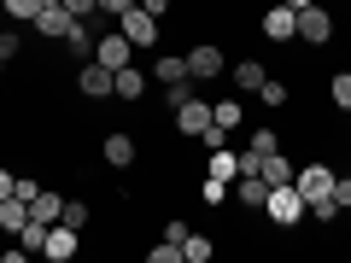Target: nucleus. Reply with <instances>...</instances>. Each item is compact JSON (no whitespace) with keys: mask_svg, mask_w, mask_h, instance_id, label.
Segmentation results:
<instances>
[{"mask_svg":"<svg viewBox=\"0 0 351 263\" xmlns=\"http://www.w3.org/2000/svg\"><path fill=\"white\" fill-rule=\"evenodd\" d=\"M0 12L12 18V24H36V12H41V0H6Z\"/></svg>","mask_w":351,"mask_h":263,"instance_id":"22","label":"nucleus"},{"mask_svg":"<svg viewBox=\"0 0 351 263\" xmlns=\"http://www.w3.org/2000/svg\"><path fill=\"white\" fill-rule=\"evenodd\" d=\"M211 251H217V240H205V234L182 240V258H188V263H211Z\"/></svg>","mask_w":351,"mask_h":263,"instance_id":"20","label":"nucleus"},{"mask_svg":"<svg viewBox=\"0 0 351 263\" xmlns=\"http://www.w3.org/2000/svg\"><path fill=\"white\" fill-rule=\"evenodd\" d=\"M141 6H147L152 18H164V12H170V0H141Z\"/></svg>","mask_w":351,"mask_h":263,"instance_id":"38","label":"nucleus"},{"mask_svg":"<svg viewBox=\"0 0 351 263\" xmlns=\"http://www.w3.org/2000/svg\"><path fill=\"white\" fill-rule=\"evenodd\" d=\"M293 188H299V199L311 205V199H322V193H334V170H328V164H304V170L293 175Z\"/></svg>","mask_w":351,"mask_h":263,"instance_id":"4","label":"nucleus"},{"mask_svg":"<svg viewBox=\"0 0 351 263\" xmlns=\"http://www.w3.org/2000/svg\"><path fill=\"white\" fill-rule=\"evenodd\" d=\"M205 123H211V105H205L199 94L176 105V129H182V135H193V140H199V129H205Z\"/></svg>","mask_w":351,"mask_h":263,"instance_id":"10","label":"nucleus"},{"mask_svg":"<svg viewBox=\"0 0 351 263\" xmlns=\"http://www.w3.org/2000/svg\"><path fill=\"white\" fill-rule=\"evenodd\" d=\"M106 164H112V170H129V164H135V140L129 135H106Z\"/></svg>","mask_w":351,"mask_h":263,"instance_id":"15","label":"nucleus"},{"mask_svg":"<svg viewBox=\"0 0 351 263\" xmlns=\"http://www.w3.org/2000/svg\"><path fill=\"white\" fill-rule=\"evenodd\" d=\"M293 175H299V170H293L281 152H269V158H263V181H269V188H276V181H293Z\"/></svg>","mask_w":351,"mask_h":263,"instance_id":"21","label":"nucleus"},{"mask_svg":"<svg viewBox=\"0 0 351 263\" xmlns=\"http://www.w3.org/2000/svg\"><path fill=\"white\" fill-rule=\"evenodd\" d=\"M12 193H18V175H12V170H0V199H12Z\"/></svg>","mask_w":351,"mask_h":263,"instance_id":"36","label":"nucleus"},{"mask_svg":"<svg viewBox=\"0 0 351 263\" xmlns=\"http://www.w3.org/2000/svg\"><path fill=\"white\" fill-rule=\"evenodd\" d=\"M328 94H334V105H351V76H346V71H339V76H334V82H328Z\"/></svg>","mask_w":351,"mask_h":263,"instance_id":"29","label":"nucleus"},{"mask_svg":"<svg viewBox=\"0 0 351 263\" xmlns=\"http://www.w3.org/2000/svg\"><path fill=\"white\" fill-rule=\"evenodd\" d=\"M205 170H211L217 181H234V175H240V152H228V147L205 152Z\"/></svg>","mask_w":351,"mask_h":263,"instance_id":"14","label":"nucleus"},{"mask_svg":"<svg viewBox=\"0 0 351 263\" xmlns=\"http://www.w3.org/2000/svg\"><path fill=\"white\" fill-rule=\"evenodd\" d=\"M263 36L269 41H299V12L293 6H269L263 12Z\"/></svg>","mask_w":351,"mask_h":263,"instance_id":"8","label":"nucleus"},{"mask_svg":"<svg viewBox=\"0 0 351 263\" xmlns=\"http://www.w3.org/2000/svg\"><path fill=\"white\" fill-rule=\"evenodd\" d=\"M64 12H71V18H88V12H100V0H64Z\"/></svg>","mask_w":351,"mask_h":263,"instance_id":"34","label":"nucleus"},{"mask_svg":"<svg viewBox=\"0 0 351 263\" xmlns=\"http://www.w3.org/2000/svg\"><path fill=\"white\" fill-rule=\"evenodd\" d=\"M59 205H64L59 193H47V188H41L36 199H29V216H36V223H59Z\"/></svg>","mask_w":351,"mask_h":263,"instance_id":"18","label":"nucleus"},{"mask_svg":"<svg viewBox=\"0 0 351 263\" xmlns=\"http://www.w3.org/2000/svg\"><path fill=\"white\" fill-rule=\"evenodd\" d=\"M211 123H217V129H240V105H234V100L211 105Z\"/></svg>","mask_w":351,"mask_h":263,"instance_id":"25","label":"nucleus"},{"mask_svg":"<svg viewBox=\"0 0 351 263\" xmlns=\"http://www.w3.org/2000/svg\"><path fill=\"white\" fill-rule=\"evenodd\" d=\"M252 152H263V158H269V152H281V140L269 135V129H258V135H252Z\"/></svg>","mask_w":351,"mask_h":263,"instance_id":"31","label":"nucleus"},{"mask_svg":"<svg viewBox=\"0 0 351 263\" xmlns=\"http://www.w3.org/2000/svg\"><path fill=\"white\" fill-rule=\"evenodd\" d=\"M117 29H123V36L135 41V47H152V41H158V18H152L147 6H141V0H135V6H129L123 18H117Z\"/></svg>","mask_w":351,"mask_h":263,"instance_id":"2","label":"nucleus"},{"mask_svg":"<svg viewBox=\"0 0 351 263\" xmlns=\"http://www.w3.org/2000/svg\"><path fill=\"white\" fill-rule=\"evenodd\" d=\"M228 188H234V181H217V175H211V181H205V193H199V199H205V205H223V199H234V193H228Z\"/></svg>","mask_w":351,"mask_h":263,"instance_id":"28","label":"nucleus"},{"mask_svg":"<svg viewBox=\"0 0 351 263\" xmlns=\"http://www.w3.org/2000/svg\"><path fill=\"white\" fill-rule=\"evenodd\" d=\"M188 234H193V228L182 223V216H170V223H164V240H176V246H182V240H188Z\"/></svg>","mask_w":351,"mask_h":263,"instance_id":"33","label":"nucleus"},{"mask_svg":"<svg viewBox=\"0 0 351 263\" xmlns=\"http://www.w3.org/2000/svg\"><path fill=\"white\" fill-rule=\"evenodd\" d=\"M76 240H82V228L47 223V246H41V258H47V263H71L76 258Z\"/></svg>","mask_w":351,"mask_h":263,"instance_id":"3","label":"nucleus"},{"mask_svg":"<svg viewBox=\"0 0 351 263\" xmlns=\"http://www.w3.org/2000/svg\"><path fill=\"white\" fill-rule=\"evenodd\" d=\"M129 47H135V41L117 29V36H100V41H94V59H100L106 71H123V64H129Z\"/></svg>","mask_w":351,"mask_h":263,"instance_id":"9","label":"nucleus"},{"mask_svg":"<svg viewBox=\"0 0 351 263\" xmlns=\"http://www.w3.org/2000/svg\"><path fill=\"white\" fill-rule=\"evenodd\" d=\"M112 94H117V100H129V105H135L141 94H147V76H141L135 64H123V71H117V82H112Z\"/></svg>","mask_w":351,"mask_h":263,"instance_id":"13","label":"nucleus"},{"mask_svg":"<svg viewBox=\"0 0 351 263\" xmlns=\"http://www.w3.org/2000/svg\"><path fill=\"white\" fill-rule=\"evenodd\" d=\"M18 47H24V41H18V29H0V59H12Z\"/></svg>","mask_w":351,"mask_h":263,"instance_id":"35","label":"nucleus"},{"mask_svg":"<svg viewBox=\"0 0 351 263\" xmlns=\"http://www.w3.org/2000/svg\"><path fill=\"white\" fill-rule=\"evenodd\" d=\"M129 6H135V0H100V12H112V18H123Z\"/></svg>","mask_w":351,"mask_h":263,"instance_id":"37","label":"nucleus"},{"mask_svg":"<svg viewBox=\"0 0 351 263\" xmlns=\"http://www.w3.org/2000/svg\"><path fill=\"white\" fill-rule=\"evenodd\" d=\"M258 94H263V105H287V82H276V76H263Z\"/></svg>","mask_w":351,"mask_h":263,"instance_id":"27","label":"nucleus"},{"mask_svg":"<svg viewBox=\"0 0 351 263\" xmlns=\"http://www.w3.org/2000/svg\"><path fill=\"white\" fill-rule=\"evenodd\" d=\"M263 211H269V223L293 228V223L304 216V199H299V188H293V181H276V188H269V199H263Z\"/></svg>","mask_w":351,"mask_h":263,"instance_id":"1","label":"nucleus"},{"mask_svg":"<svg viewBox=\"0 0 351 263\" xmlns=\"http://www.w3.org/2000/svg\"><path fill=\"white\" fill-rule=\"evenodd\" d=\"M287 6H293V12H304V6H316V0H287Z\"/></svg>","mask_w":351,"mask_h":263,"instance_id":"39","label":"nucleus"},{"mask_svg":"<svg viewBox=\"0 0 351 263\" xmlns=\"http://www.w3.org/2000/svg\"><path fill=\"white\" fill-rule=\"evenodd\" d=\"M299 41H311V47L334 41V18H328L322 6H304V12H299Z\"/></svg>","mask_w":351,"mask_h":263,"instance_id":"6","label":"nucleus"},{"mask_svg":"<svg viewBox=\"0 0 351 263\" xmlns=\"http://www.w3.org/2000/svg\"><path fill=\"white\" fill-rule=\"evenodd\" d=\"M152 76H158L164 88H170V82H182V76H188V59H158V64H152Z\"/></svg>","mask_w":351,"mask_h":263,"instance_id":"23","label":"nucleus"},{"mask_svg":"<svg viewBox=\"0 0 351 263\" xmlns=\"http://www.w3.org/2000/svg\"><path fill=\"white\" fill-rule=\"evenodd\" d=\"M0 64H6V59H0Z\"/></svg>","mask_w":351,"mask_h":263,"instance_id":"42","label":"nucleus"},{"mask_svg":"<svg viewBox=\"0 0 351 263\" xmlns=\"http://www.w3.org/2000/svg\"><path fill=\"white\" fill-rule=\"evenodd\" d=\"M304 211H311L316 223H334V216H339V205H334V193H322V199H311Z\"/></svg>","mask_w":351,"mask_h":263,"instance_id":"26","label":"nucleus"},{"mask_svg":"<svg viewBox=\"0 0 351 263\" xmlns=\"http://www.w3.org/2000/svg\"><path fill=\"white\" fill-rule=\"evenodd\" d=\"M64 47H71L76 59H94V29H88V18H76V24L64 29Z\"/></svg>","mask_w":351,"mask_h":263,"instance_id":"16","label":"nucleus"},{"mask_svg":"<svg viewBox=\"0 0 351 263\" xmlns=\"http://www.w3.org/2000/svg\"><path fill=\"white\" fill-rule=\"evenodd\" d=\"M346 117H351V105H346Z\"/></svg>","mask_w":351,"mask_h":263,"instance_id":"40","label":"nucleus"},{"mask_svg":"<svg viewBox=\"0 0 351 263\" xmlns=\"http://www.w3.org/2000/svg\"><path fill=\"white\" fill-rule=\"evenodd\" d=\"M334 205H339V211H351V175H334Z\"/></svg>","mask_w":351,"mask_h":263,"instance_id":"32","label":"nucleus"},{"mask_svg":"<svg viewBox=\"0 0 351 263\" xmlns=\"http://www.w3.org/2000/svg\"><path fill=\"white\" fill-rule=\"evenodd\" d=\"M71 24H76V18L64 12V0H41V12H36V29H41L47 41H64V29H71Z\"/></svg>","mask_w":351,"mask_h":263,"instance_id":"5","label":"nucleus"},{"mask_svg":"<svg viewBox=\"0 0 351 263\" xmlns=\"http://www.w3.org/2000/svg\"><path fill=\"white\" fill-rule=\"evenodd\" d=\"M24 223H29V205L18 199V193H12V199H0V228H6V234H18Z\"/></svg>","mask_w":351,"mask_h":263,"instance_id":"17","label":"nucleus"},{"mask_svg":"<svg viewBox=\"0 0 351 263\" xmlns=\"http://www.w3.org/2000/svg\"><path fill=\"white\" fill-rule=\"evenodd\" d=\"M176 258H182V246H176V240H164V246L147 251V263H176Z\"/></svg>","mask_w":351,"mask_h":263,"instance_id":"30","label":"nucleus"},{"mask_svg":"<svg viewBox=\"0 0 351 263\" xmlns=\"http://www.w3.org/2000/svg\"><path fill=\"white\" fill-rule=\"evenodd\" d=\"M188 76H223V47L199 41V47L188 53Z\"/></svg>","mask_w":351,"mask_h":263,"instance_id":"11","label":"nucleus"},{"mask_svg":"<svg viewBox=\"0 0 351 263\" xmlns=\"http://www.w3.org/2000/svg\"><path fill=\"white\" fill-rule=\"evenodd\" d=\"M234 199L252 205V211H263V199H269V181H263V175H234Z\"/></svg>","mask_w":351,"mask_h":263,"instance_id":"12","label":"nucleus"},{"mask_svg":"<svg viewBox=\"0 0 351 263\" xmlns=\"http://www.w3.org/2000/svg\"><path fill=\"white\" fill-rule=\"evenodd\" d=\"M234 88L258 94V88H263V64H258V59H240V64H234Z\"/></svg>","mask_w":351,"mask_h":263,"instance_id":"19","label":"nucleus"},{"mask_svg":"<svg viewBox=\"0 0 351 263\" xmlns=\"http://www.w3.org/2000/svg\"><path fill=\"white\" fill-rule=\"evenodd\" d=\"M76 82H82L88 100H106V94H112V82H117V71H106L100 59H82V76H76Z\"/></svg>","mask_w":351,"mask_h":263,"instance_id":"7","label":"nucleus"},{"mask_svg":"<svg viewBox=\"0 0 351 263\" xmlns=\"http://www.w3.org/2000/svg\"><path fill=\"white\" fill-rule=\"evenodd\" d=\"M0 6H6V0H0Z\"/></svg>","mask_w":351,"mask_h":263,"instance_id":"41","label":"nucleus"},{"mask_svg":"<svg viewBox=\"0 0 351 263\" xmlns=\"http://www.w3.org/2000/svg\"><path fill=\"white\" fill-rule=\"evenodd\" d=\"M59 223H64V228H88V205H82V199H64V205H59Z\"/></svg>","mask_w":351,"mask_h":263,"instance_id":"24","label":"nucleus"}]
</instances>
